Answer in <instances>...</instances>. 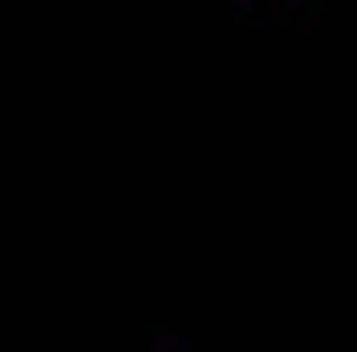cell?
Instances as JSON below:
<instances>
[{
  "mask_svg": "<svg viewBox=\"0 0 357 352\" xmlns=\"http://www.w3.org/2000/svg\"><path fill=\"white\" fill-rule=\"evenodd\" d=\"M245 6H294V0H245Z\"/></svg>",
  "mask_w": 357,
  "mask_h": 352,
  "instance_id": "6da1fadb",
  "label": "cell"
}]
</instances>
